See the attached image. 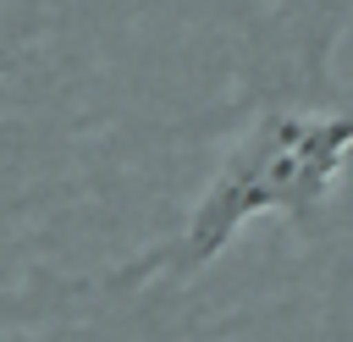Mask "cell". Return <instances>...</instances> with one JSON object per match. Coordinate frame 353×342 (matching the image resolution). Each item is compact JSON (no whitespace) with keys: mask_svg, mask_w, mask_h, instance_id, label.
Listing matches in <instances>:
<instances>
[{"mask_svg":"<svg viewBox=\"0 0 353 342\" xmlns=\"http://www.w3.org/2000/svg\"><path fill=\"white\" fill-rule=\"evenodd\" d=\"M347 149H353V105H331V110L292 105V99L265 105L243 127V138L226 149L210 188L193 199L188 221L165 243H154L132 265H121L105 287L110 292H138L149 281H188L254 215L309 221V210H320L331 182L342 177Z\"/></svg>","mask_w":353,"mask_h":342,"instance_id":"1","label":"cell"}]
</instances>
